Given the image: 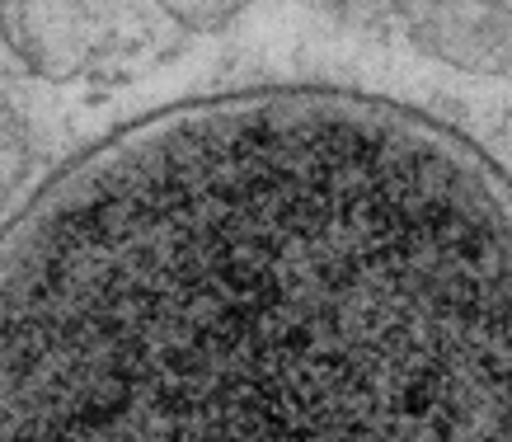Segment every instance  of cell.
Instances as JSON below:
<instances>
[{
    "label": "cell",
    "mask_w": 512,
    "mask_h": 442,
    "mask_svg": "<svg viewBox=\"0 0 512 442\" xmlns=\"http://www.w3.org/2000/svg\"><path fill=\"white\" fill-rule=\"evenodd\" d=\"M0 442H512V174L348 85L109 127L0 221Z\"/></svg>",
    "instance_id": "cell-1"
},
{
    "label": "cell",
    "mask_w": 512,
    "mask_h": 442,
    "mask_svg": "<svg viewBox=\"0 0 512 442\" xmlns=\"http://www.w3.org/2000/svg\"><path fill=\"white\" fill-rule=\"evenodd\" d=\"M118 0H0V43L29 76L71 85L104 57Z\"/></svg>",
    "instance_id": "cell-2"
},
{
    "label": "cell",
    "mask_w": 512,
    "mask_h": 442,
    "mask_svg": "<svg viewBox=\"0 0 512 442\" xmlns=\"http://www.w3.org/2000/svg\"><path fill=\"white\" fill-rule=\"evenodd\" d=\"M414 48L461 71H512V0H395Z\"/></svg>",
    "instance_id": "cell-3"
},
{
    "label": "cell",
    "mask_w": 512,
    "mask_h": 442,
    "mask_svg": "<svg viewBox=\"0 0 512 442\" xmlns=\"http://www.w3.org/2000/svg\"><path fill=\"white\" fill-rule=\"evenodd\" d=\"M33 170V132L15 99L0 90V221L19 207V193Z\"/></svg>",
    "instance_id": "cell-4"
},
{
    "label": "cell",
    "mask_w": 512,
    "mask_h": 442,
    "mask_svg": "<svg viewBox=\"0 0 512 442\" xmlns=\"http://www.w3.org/2000/svg\"><path fill=\"white\" fill-rule=\"evenodd\" d=\"M254 0H156V10L184 33H221L245 15Z\"/></svg>",
    "instance_id": "cell-5"
}]
</instances>
